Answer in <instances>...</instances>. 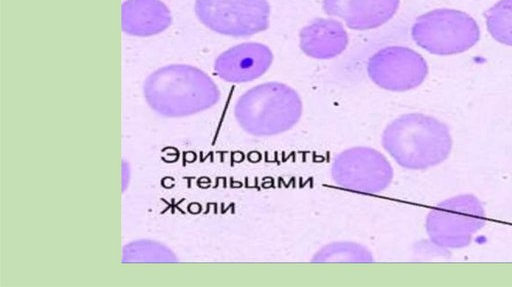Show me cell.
<instances>
[{"label": "cell", "mask_w": 512, "mask_h": 287, "mask_svg": "<svg viewBox=\"0 0 512 287\" xmlns=\"http://www.w3.org/2000/svg\"><path fill=\"white\" fill-rule=\"evenodd\" d=\"M194 11L208 29L231 37H249L269 27L267 0H196Z\"/></svg>", "instance_id": "obj_6"}, {"label": "cell", "mask_w": 512, "mask_h": 287, "mask_svg": "<svg viewBox=\"0 0 512 287\" xmlns=\"http://www.w3.org/2000/svg\"><path fill=\"white\" fill-rule=\"evenodd\" d=\"M171 24V11L161 0H126L121 5V28L128 35L154 36Z\"/></svg>", "instance_id": "obj_12"}, {"label": "cell", "mask_w": 512, "mask_h": 287, "mask_svg": "<svg viewBox=\"0 0 512 287\" xmlns=\"http://www.w3.org/2000/svg\"><path fill=\"white\" fill-rule=\"evenodd\" d=\"M144 92L154 109L169 114L198 112L220 98L211 78L189 65H170L155 71L147 78Z\"/></svg>", "instance_id": "obj_3"}, {"label": "cell", "mask_w": 512, "mask_h": 287, "mask_svg": "<svg viewBox=\"0 0 512 287\" xmlns=\"http://www.w3.org/2000/svg\"><path fill=\"white\" fill-rule=\"evenodd\" d=\"M323 10L353 30L376 29L396 14L400 0H323Z\"/></svg>", "instance_id": "obj_10"}, {"label": "cell", "mask_w": 512, "mask_h": 287, "mask_svg": "<svg viewBox=\"0 0 512 287\" xmlns=\"http://www.w3.org/2000/svg\"><path fill=\"white\" fill-rule=\"evenodd\" d=\"M302 100L292 87L276 81L256 85L237 100L235 118L256 137L275 136L293 128L302 115Z\"/></svg>", "instance_id": "obj_2"}, {"label": "cell", "mask_w": 512, "mask_h": 287, "mask_svg": "<svg viewBox=\"0 0 512 287\" xmlns=\"http://www.w3.org/2000/svg\"><path fill=\"white\" fill-rule=\"evenodd\" d=\"M273 59V53L267 45L245 42L222 52L215 60L214 70L227 82L245 83L265 74Z\"/></svg>", "instance_id": "obj_9"}, {"label": "cell", "mask_w": 512, "mask_h": 287, "mask_svg": "<svg viewBox=\"0 0 512 287\" xmlns=\"http://www.w3.org/2000/svg\"><path fill=\"white\" fill-rule=\"evenodd\" d=\"M429 72L424 57L405 46H387L374 53L368 61L369 78L382 89L404 92L417 88Z\"/></svg>", "instance_id": "obj_8"}, {"label": "cell", "mask_w": 512, "mask_h": 287, "mask_svg": "<svg viewBox=\"0 0 512 287\" xmlns=\"http://www.w3.org/2000/svg\"><path fill=\"white\" fill-rule=\"evenodd\" d=\"M383 148L402 168L425 170L450 156L453 139L449 127L424 113H407L392 120L381 137Z\"/></svg>", "instance_id": "obj_1"}, {"label": "cell", "mask_w": 512, "mask_h": 287, "mask_svg": "<svg viewBox=\"0 0 512 287\" xmlns=\"http://www.w3.org/2000/svg\"><path fill=\"white\" fill-rule=\"evenodd\" d=\"M312 262H353L374 261L372 252L365 246L352 241H337L320 248L312 257Z\"/></svg>", "instance_id": "obj_13"}, {"label": "cell", "mask_w": 512, "mask_h": 287, "mask_svg": "<svg viewBox=\"0 0 512 287\" xmlns=\"http://www.w3.org/2000/svg\"><path fill=\"white\" fill-rule=\"evenodd\" d=\"M348 42L344 26L334 18H316L299 33L300 49L314 59L335 58L346 49Z\"/></svg>", "instance_id": "obj_11"}, {"label": "cell", "mask_w": 512, "mask_h": 287, "mask_svg": "<svg viewBox=\"0 0 512 287\" xmlns=\"http://www.w3.org/2000/svg\"><path fill=\"white\" fill-rule=\"evenodd\" d=\"M393 168L371 147H351L337 154L331 166L332 180L341 188L360 193H379L391 184Z\"/></svg>", "instance_id": "obj_7"}, {"label": "cell", "mask_w": 512, "mask_h": 287, "mask_svg": "<svg viewBox=\"0 0 512 287\" xmlns=\"http://www.w3.org/2000/svg\"><path fill=\"white\" fill-rule=\"evenodd\" d=\"M487 221L481 200L474 194L462 193L436 204L427 214L425 230L437 247H467Z\"/></svg>", "instance_id": "obj_5"}, {"label": "cell", "mask_w": 512, "mask_h": 287, "mask_svg": "<svg viewBox=\"0 0 512 287\" xmlns=\"http://www.w3.org/2000/svg\"><path fill=\"white\" fill-rule=\"evenodd\" d=\"M484 18L492 38L512 47V0H499L484 12Z\"/></svg>", "instance_id": "obj_14"}, {"label": "cell", "mask_w": 512, "mask_h": 287, "mask_svg": "<svg viewBox=\"0 0 512 287\" xmlns=\"http://www.w3.org/2000/svg\"><path fill=\"white\" fill-rule=\"evenodd\" d=\"M414 42L427 52L451 56L468 51L480 40V28L468 13L437 8L421 14L411 28Z\"/></svg>", "instance_id": "obj_4"}]
</instances>
